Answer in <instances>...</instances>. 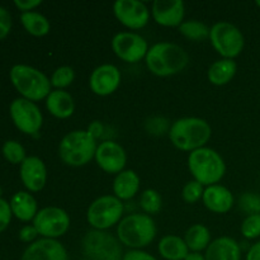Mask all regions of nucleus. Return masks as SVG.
I'll return each mask as SVG.
<instances>
[{
	"mask_svg": "<svg viewBox=\"0 0 260 260\" xmlns=\"http://www.w3.org/2000/svg\"><path fill=\"white\" fill-rule=\"evenodd\" d=\"M146 68L160 78L177 75L189 63V55L182 46L173 42H159L152 45L145 57Z\"/></svg>",
	"mask_w": 260,
	"mask_h": 260,
	"instance_id": "f257e3e1",
	"label": "nucleus"
},
{
	"mask_svg": "<svg viewBox=\"0 0 260 260\" xmlns=\"http://www.w3.org/2000/svg\"><path fill=\"white\" fill-rule=\"evenodd\" d=\"M168 135L178 150L192 152L207 145L212 136V128L206 119L200 117H183L170 124Z\"/></svg>",
	"mask_w": 260,
	"mask_h": 260,
	"instance_id": "f03ea898",
	"label": "nucleus"
},
{
	"mask_svg": "<svg viewBox=\"0 0 260 260\" xmlns=\"http://www.w3.org/2000/svg\"><path fill=\"white\" fill-rule=\"evenodd\" d=\"M157 229L151 216L131 213L124 216L117 225V238L129 250H142L156 238Z\"/></svg>",
	"mask_w": 260,
	"mask_h": 260,
	"instance_id": "7ed1b4c3",
	"label": "nucleus"
},
{
	"mask_svg": "<svg viewBox=\"0 0 260 260\" xmlns=\"http://www.w3.org/2000/svg\"><path fill=\"white\" fill-rule=\"evenodd\" d=\"M96 147V140L88 129H74L66 134L58 144V156L68 167L80 168L94 159Z\"/></svg>",
	"mask_w": 260,
	"mask_h": 260,
	"instance_id": "20e7f679",
	"label": "nucleus"
},
{
	"mask_svg": "<svg viewBox=\"0 0 260 260\" xmlns=\"http://www.w3.org/2000/svg\"><path fill=\"white\" fill-rule=\"evenodd\" d=\"M187 162L193 179L201 183L203 187L218 184L225 177V160L211 147L205 146L189 152Z\"/></svg>",
	"mask_w": 260,
	"mask_h": 260,
	"instance_id": "39448f33",
	"label": "nucleus"
},
{
	"mask_svg": "<svg viewBox=\"0 0 260 260\" xmlns=\"http://www.w3.org/2000/svg\"><path fill=\"white\" fill-rule=\"evenodd\" d=\"M10 81L22 98L30 102H40L52 91L51 80L45 73L29 65L18 63L10 69Z\"/></svg>",
	"mask_w": 260,
	"mask_h": 260,
	"instance_id": "423d86ee",
	"label": "nucleus"
},
{
	"mask_svg": "<svg viewBox=\"0 0 260 260\" xmlns=\"http://www.w3.org/2000/svg\"><path fill=\"white\" fill-rule=\"evenodd\" d=\"M123 213V202L116 196H101L89 205L86 211V222L93 230L108 231L121 222Z\"/></svg>",
	"mask_w": 260,
	"mask_h": 260,
	"instance_id": "0eeeda50",
	"label": "nucleus"
},
{
	"mask_svg": "<svg viewBox=\"0 0 260 260\" xmlns=\"http://www.w3.org/2000/svg\"><path fill=\"white\" fill-rule=\"evenodd\" d=\"M81 249L89 260H122L123 245L108 231L89 230L81 240Z\"/></svg>",
	"mask_w": 260,
	"mask_h": 260,
	"instance_id": "6e6552de",
	"label": "nucleus"
},
{
	"mask_svg": "<svg viewBox=\"0 0 260 260\" xmlns=\"http://www.w3.org/2000/svg\"><path fill=\"white\" fill-rule=\"evenodd\" d=\"M210 42L222 58L234 60L244 50L245 38L243 32L230 22H217L210 29Z\"/></svg>",
	"mask_w": 260,
	"mask_h": 260,
	"instance_id": "1a4fd4ad",
	"label": "nucleus"
},
{
	"mask_svg": "<svg viewBox=\"0 0 260 260\" xmlns=\"http://www.w3.org/2000/svg\"><path fill=\"white\" fill-rule=\"evenodd\" d=\"M70 216L65 210L56 206H50L38 211L32 225L37 229L38 235L45 239H53L65 235L70 229Z\"/></svg>",
	"mask_w": 260,
	"mask_h": 260,
	"instance_id": "9d476101",
	"label": "nucleus"
},
{
	"mask_svg": "<svg viewBox=\"0 0 260 260\" xmlns=\"http://www.w3.org/2000/svg\"><path fill=\"white\" fill-rule=\"evenodd\" d=\"M10 118L14 126L25 135H36L43 124V116L40 107L28 99L17 98L10 103Z\"/></svg>",
	"mask_w": 260,
	"mask_h": 260,
	"instance_id": "9b49d317",
	"label": "nucleus"
},
{
	"mask_svg": "<svg viewBox=\"0 0 260 260\" xmlns=\"http://www.w3.org/2000/svg\"><path fill=\"white\" fill-rule=\"evenodd\" d=\"M112 50L119 60L137 63L144 60L149 51V43L136 32H119L112 38Z\"/></svg>",
	"mask_w": 260,
	"mask_h": 260,
	"instance_id": "f8f14e48",
	"label": "nucleus"
},
{
	"mask_svg": "<svg viewBox=\"0 0 260 260\" xmlns=\"http://www.w3.org/2000/svg\"><path fill=\"white\" fill-rule=\"evenodd\" d=\"M113 13L117 20L131 30L146 27L151 17V10L139 0H117L113 4Z\"/></svg>",
	"mask_w": 260,
	"mask_h": 260,
	"instance_id": "ddd939ff",
	"label": "nucleus"
},
{
	"mask_svg": "<svg viewBox=\"0 0 260 260\" xmlns=\"http://www.w3.org/2000/svg\"><path fill=\"white\" fill-rule=\"evenodd\" d=\"M94 160L104 173L117 175L126 168L127 154L118 142L106 140L96 147Z\"/></svg>",
	"mask_w": 260,
	"mask_h": 260,
	"instance_id": "4468645a",
	"label": "nucleus"
},
{
	"mask_svg": "<svg viewBox=\"0 0 260 260\" xmlns=\"http://www.w3.org/2000/svg\"><path fill=\"white\" fill-rule=\"evenodd\" d=\"M122 75L119 69L113 63H103L91 71L89 86L95 95L108 96L121 85Z\"/></svg>",
	"mask_w": 260,
	"mask_h": 260,
	"instance_id": "2eb2a0df",
	"label": "nucleus"
},
{
	"mask_svg": "<svg viewBox=\"0 0 260 260\" xmlns=\"http://www.w3.org/2000/svg\"><path fill=\"white\" fill-rule=\"evenodd\" d=\"M185 5L182 0H156L151 5V17L162 27H179L184 22Z\"/></svg>",
	"mask_w": 260,
	"mask_h": 260,
	"instance_id": "dca6fc26",
	"label": "nucleus"
},
{
	"mask_svg": "<svg viewBox=\"0 0 260 260\" xmlns=\"http://www.w3.org/2000/svg\"><path fill=\"white\" fill-rule=\"evenodd\" d=\"M20 260H69V254L61 241L41 238L27 246Z\"/></svg>",
	"mask_w": 260,
	"mask_h": 260,
	"instance_id": "f3484780",
	"label": "nucleus"
},
{
	"mask_svg": "<svg viewBox=\"0 0 260 260\" xmlns=\"http://www.w3.org/2000/svg\"><path fill=\"white\" fill-rule=\"evenodd\" d=\"M20 180L29 192H40L47 183V168L38 156H27L20 164Z\"/></svg>",
	"mask_w": 260,
	"mask_h": 260,
	"instance_id": "a211bd4d",
	"label": "nucleus"
},
{
	"mask_svg": "<svg viewBox=\"0 0 260 260\" xmlns=\"http://www.w3.org/2000/svg\"><path fill=\"white\" fill-rule=\"evenodd\" d=\"M202 202L205 207L212 213L223 215L234 207L235 198L229 188L221 184H213L205 188Z\"/></svg>",
	"mask_w": 260,
	"mask_h": 260,
	"instance_id": "6ab92c4d",
	"label": "nucleus"
},
{
	"mask_svg": "<svg viewBox=\"0 0 260 260\" xmlns=\"http://www.w3.org/2000/svg\"><path fill=\"white\" fill-rule=\"evenodd\" d=\"M205 256L206 260H241V246L235 239L221 236L212 240Z\"/></svg>",
	"mask_w": 260,
	"mask_h": 260,
	"instance_id": "aec40b11",
	"label": "nucleus"
},
{
	"mask_svg": "<svg viewBox=\"0 0 260 260\" xmlns=\"http://www.w3.org/2000/svg\"><path fill=\"white\" fill-rule=\"evenodd\" d=\"M46 108L51 116L58 119L70 118L75 112V101L69 91L53 89L45 99Z\"/></svg>",
	"mask_w": 260,
	"mask_h": 260,
	"instance_id": "412c9836",
	"label": "nucleus"
},
{
	"mask_svg": "<svg viewBox=\"0 0 260 260\" xmlns=\"http://www.w3.org/2000/svg\"><path fill=\"white\" fill-rule=\"evenodd\" d=\"M140 185H141V179L139 174L135 170L124 169L114 178L113 187H112L113 196H116L122 202L128 201L139 193Z\"/></svg>",
	"mask_w": 260,
	"mask_h": 260,
	"instance_id": "4be33fe9",
	"label": "nucleus"
},
{
	"mask_svg": "<svg viewBox=\"0 0 260 260\" xmlns=\"http://www.w3.org/2000/svg\"><path fill=\"white\" fill-rule=\"evenodd\" d=\"M9 205L12 208L13 216H15L18 220L23 221V222L35 220L36 215L40 211L36 198L29 192H24V190L15 193L10 200Z\"/></svg>",
	"mask_w": 260,
	"mask_h": 260,
	"instance_id": "5701e85b",
	"label": "nucleus"
},
{
	"mask_svg": "<svg viewBox=\"0 0 260 260\" xmlns=\"http://www.w3.org/2000/svg\"><path fill=\"white\" fill-rule=\"evenodd\" d=\"M238 65L230 58H220L211 63L207 71V79L212 85L222 86L230 83L236 75Z\"/></svg>",
	"mask_w": 260,
	"mask_h": 260,
	"instance_id": "b1692460",
	"label": "nucleus"
},
{
	"mask_svg": "<svg viewBox=\"0 0 260 260\" xmlns=\"http://www.w3.org/2000/svg\"><path fill=\"white\" fill-rule=\"evenodd\" d=\"M157 251L165 260H184L189 254L184 239L178 235H165L157 244Z\"/></svg>",
	"mask_w": 260,
	"mask_h": 260,
	"instance_id": "393cba45",
	"label": "nucleus"
},
{
	"mask_svg": "<svg viewBox=\"0 0 260 260\" xmlns=\"http://www.w3.org/2000/svg\"><path fill=\"white\" fill-rule=\"evenodd\" d=\"M183 239H184L189 251H196V253H202L203 250L206 251V249L212 243L211 231L208 230L207 226L202 225V223H194L190 226L185 231Z\"/></svg>",
	"mask_w": 260,
	"mask_h": 260,
	"instance_id": "a878e982",
	"label": "nucleus"
},
{
	"mask_svg": "<svg viewBox=\"0 0 260 260\" xmlns=\"http://www.w3.org/2000/svg\"><path fill=\"white\" fill-rule=\"evenodd\" d=\"M20 23L24 27V29L35 37H43V36L48 35L51 30L50 20L47 19V17H45L41 13L35 12V10L22 13Z\"/></svg>",
	"mask_w": 260,
	"mask_h": 260,
	"instance_id": "bb28decb",
	"label": "nucleus"
},
{
	"mask_svg": "<svg viewBox=\"0 0 260 260\" xmlns=\"http://www.w3.org/2000/svg\"><path fill=\"white\" fill-rule=\"evenodd\" d=\"M210 29L207 24L197 19L184 20L182 24L178 27L180 35L187 40L193 41V42H201L210 38Z\"/></svg>",
	"mask_w": 260,
	"mask_h": 260,
	"instance_id": "cd10ccee",
	"label": "nucleus"
},
{
	"mask_svg": "<svg viewBox=\"0 0 260 260\" xmlns=\"http://www.w3.org/2000/svg\"><path fill=\"white\" fill-rule=\"evenodd\" d=\"M140 207L146 215L152 216L160 212L162 207V198L157 190L145 189L140 196Z\"/></svg>",
	"mask_w": 260,
	"mask_h": 260,
	"instance_id": "c85d7f7f",
	"label": "nucleus"
},
{
	"mask_svg": "<svg viewBox=\"0 0 260 260\" xmlns=\"http://www.w3.org/2000/svg\"><path fill=\"white\" fill-rule=\"evenodd\" d=\"M51 85L55 89H61V90H65L68 86H70L71 84L75 80V71L71 66H60V68L56 69L52 73L50 78Z\"/></svg>",
	"mask_w": 260,
	"mask_h": 260,
	"instance_id": "c756f323",
	"label": "nucleus"
},
{
	"mask_svg": "<svg viewBox=\"0 0 260 260\" xmlns=\"http://www.w3.org/2000/svg\"><path fill=\"white\" fill-rule=\"evenodd\" d=\"M3 156L5 157L8 162L10 164H22L27 156H25V149L22 144L14 140H9L3 145Z\"/></svg>",
	"mask_w": 260,
	"mask_h": 260,
	"instance_id": "7c9ffc66",
	"label": "nucleus"
},
{
	"mask_svg": "<svg viewBox=\"0 0 260 260\" xmlns=\"http://www.w3.org/2000/svg\"><path fill=\"white\" fill-rule=\"evenodd\" d=\"M205 188L201 183H198L197 180H189L188 183H185V185L182 189V198L185 203L188 205H194L198 201L202 200L203 193H205Z\"/></svg>",
	"mask_w": 260,
	"mask_h": 260,
	"instance_id": "2f4dec72",
	"label": "nucleus"
},
{
	"mask_svg": "<svg viewBox=\"0 0 260 260\" xmlns=\"http://www.w3.org/2000/svg\"><path fill=\"white\" fill-rule=\"evenodd\" d=\"M241 234L248 240L260 238V213L248 215L241 223Z\"/></svg>",
	"mask_w": 260,
	"mask_h": 260,
	"instance_id": "473e14b6",
	"label": "nucleus"
},
{
	"mask_svg": "<svg viewBox=\"0 0 260 260\" xmlns=\"http://www.w3.org/2000/svg\"><path fill=\"white\" fill-rule=\"evenodd\" d=\"M239 206L248 215L260 213V197L254 193H245L239 200Z\"/></svg>",
	"mask_w": 260,
	"mask_h": 260,
	"instance_id": "72a5a7b5",
	"label": "nucleus"
},
{
	"mask_svg": "<svg viewBox=\"0 0 260 260\" xmlns=\"http://www.w3.org/2000/svg\"><path fill=\"white\" fill-rule=\"evenodd\" d=\"M146 129L151 135H162L165 132H169L170 126L168 121L162 117H154L146 122Z\"/></svg>",
	"mask_w": 260,
	"mask_h": 260,
	"instance_id": "f704fd0d",
	"label": "nucleus"
},
{
	"mask_svg": "<svg viewBox=\"0 0 260 260\" xmlns=\"http://www.w3.org/2000/svg\"><path fill=\"white\" fill-rule=\"evenodd\" d=\"M12 217L13 213L9 202H7L5 200L0 198V234L9 226Z\"/></svg>",
	"mask_w": 260,
	"mask_h": 260,
	"instance_id": "c9c22d12",
	"label": "nucleus"
},
{
	"mask_svg": "<svg viewBox=\"0 0 260 260\" xmlns=\"http://www.w3.org/2000/svg\"><path fill=\"white\" fill-rule=\"evenodd\" d=\"M12 29V17L5 8L0 7V41L4 40Z\"/></svg>",
	"mask_w": 260,
	"mask_h": 260,
	"instance_id": "e433bc0d",
	"label": "nucleus"
},
{
	"mask_svg": "<svg viewBox=\"0 0 260 260\" xmlns=\"http://www.w3.org/2000/svg\"><path fill=\"white\" fill-rule=\"evenodd\" d=\"M37 236L40 235H38L37 229L33 225H25L19 230V240L23 241V243H35L36 240H38Z\"/></svg>",
	"mask_w": 260,
	"mask_h": 260,
	"instance_id": "4c0bfd02",
	"label": "nucleus"
},
{
	"mask_svg": "<svg viewBox=\"0 0 260 260\" xmlns=\"http://www.w3.org/2000/svg\"><path fill=\"white\" fill-rule=\"evenodd\" d=\"M122 260H157L154 255L145 250H128L123 254Z\"/></svg>",
	"mask_w": 260,
	"mask_h": 260,
	"instance_id": "58836bf2",
	"label": "nucleus"
},
{
	"mask_svg": "<svg viewBox=\"0 0 260 260\" xmlns=\"http://www.w3.org/2000/svg\"><path fill=\"white\" fill-rule=\"evenodd\" d=\"M41 0H15L14 5L19 10H22V13L27 12H33L37 7L41 5Z\"/></svg>",
	"mask_w": 260,
	"mask_h": 260,
	"instance_id": "ea45409f",
	"label": "nucleus"
},
{
	"mask_svg": "<svg viewBox=\"0 0 260 260\" xmlns=\"http://www.w3.org/2000/svg\"><path fill=\"white\" fill-rule=\"evenodd\" d=\"M245 260H260V240L254 243L246 253Z\"/></svg>",
	"mask_w": 260,
	"mask_h": 260,
	"instance_id": "a19ab883",
	"label": "nucleus"
},
{
	"mask_svg": "<svg viewBox=\"0 0 260 260\" xmlns=\"http://www.w3.org/2000/svg\"><path fill=\"white\" fill-rule=\"evenodd\" d=\"M88 132L89 134L91 135V136L94 137V139H98L99 136H101L102 135V132H103V126H102V123L101 122H98V121H94L93 123L90 124V126H89V128H88Z\"/></svg>",
	"mask_w": 260,
	"mask_h": 260,
	"instance_id": "79ce46f5",
	"label": "nucleus"
},
{
	"mask_svg": "<svg viewBox=\"0 0 260 260\" xmlns=\"http://www.w3.org/2000/svg\"><path fill=\"white\" fill-rule=\"evenodd\" d=\"M184 260H206L205 254L202 253H196V251H189Z\"/></svg>",
	"mask_w": 260,
	"mask_h": 260,
	"instance_id": "37998d69",
	"label": "nucleus"
},
{
	"mask_svg": "<svg viewBox=\"0 0 260 260\" xmlns=\"http://www.w3.org/2000/svg\"><path fill=\"white\" fill-rule=\"evenodd\" d=\"M256 5H258V7L260 8V0H258V2H256Z\"/></svg>",
	"mask_w": 260,
	"mask_h": 260,
	"instance_id": "c03bdc74",
	"label": "nucleus"
},
{
	"mask_svg": "<svg viewBox=\"0 0 260 260\" xmlns=\"http://www.w3.org/2000/svg\"><path fill=\"white\" fill-rule=\"evenodd\" d=\"M0 196H2V188H0ZM0 198H2V197H0Z\"/></svg>",
	"mask_w": 260,
	"mask_h": 260,
	"instance_id": "a18cd8bd",
	"label": "nucleus"
},
{
	"mask_svg": "<svg viewBox=\"0 0 260 260\" xmlns=\"http://www.w3.org/2000/svg\"><path fill=\"white\" fill-rule=\"evenodd\" d=\"M80 260H89V259H86V258H84V259H80Z\"/></svg>",
	"mask_w": 260,
	"mask_h": 260,
	"instance_id": "49530a36",
	"label": "nucleus"
}]
</instances>
